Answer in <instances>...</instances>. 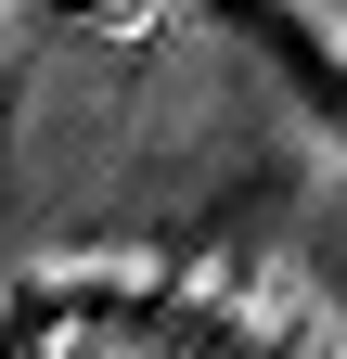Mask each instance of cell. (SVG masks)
I'll return each mask as SVG.
<instances>
[{
  "label": "cell",
  "mask_w": 347,
  "mask_h": 359,
  "mask_svg": "<svg viewBox=\"0 0 347 359\" xmlns=\"http://www.w3.org/2000/svg\"><path fill=\"white\" fill-rule=\"evenodd\" d=\"M232 26H244L257 52L283 65V90H296L309 116H334V142H347V52H334V39L296 13V0H232Z\"/></svg>",
  "instance_id": "6da1fadb"
}]
</instances>
